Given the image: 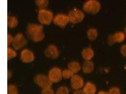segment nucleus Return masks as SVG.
<instances>
[{
  "mask_svg": "<svg viewBox=\"0 0 126 94\" xmlns=\"http://www.w3.org/2000/svg\"><path fill=\"white\" fill-rule=\"evenodd\" d=\"M124 31L125 33L126 34V27L125 28Z\"/></svg>",
  "mask_w": 126,
  "mask_h": 94,
  "instance_id": "nucleus-31",
  "label": "nucleus"
},
{
  "mask_svg": "<svg viewBox=\"0 0 126 94\" xmlns=\"http://www.w3.org/2000/svg\"><path fill=\"white\" fill-rule=\"evenodd\" d=\"M98 94H109V93L101 91H100L98 93Z\"/></svg>",
  "mask_w": 126,
  "mask_h": 94,
  "instance_id": "nucleus-30",
  "label": "nucleus"
},
{
  "mask_svg": "<svg viewBox=\"0 0 126 94\" xmlns=\"http://www.w3.org/2000/svg\"><path fill=\"white\" fill-rule=\"evenodd\" d=\"M74 94H85L84 93L83 90L78 89L75 91L74 93Z\"/></svg>",
  "mask_w": 126,
  "mask_h": 94,
  "instance_id": "nucleus-28",
  "label": "nucleus"
},
{
  "mask_svg": "<svg viewBox=\"0 0 126 94\" xmlns=\"http://www.w3.org/2000/svg\"><path fill=\"white\" fill-rule=\"evenodd\" d=\"M8 94H18L17 88L14 85H9L7 88Z\"/></svg>",
  "mask_w": 126,
  "mask_h": 94,
  "instance_id": "nucleus-21",
  "label": "nucleus"
},
{
  "mask_svg": "<svg viewBox=\"0 0 126 94\" xmlns=\"http://www.w3.org/2000/svg\"><path fill=\"white\" fill-rule=\"evenodd\" d=\"M71 84L73 89L78 90L82 88L84 85V81L79 76L74 75L71 78Z\"/></svg>",
  "mask_w": 126,
  "mask_h": 94,
  "instance_id": "nucleus-11",
  "label": "nucleus"
},
{
  "mask_svg": "<svg viewBox=\"0 0 126 94\" xmlns=\"http://www.w3.org/2000/svg\"><path fill=\"white\" fill-rule=\"evenodd\" d=\"M61 69L57 68H54L49 71V77L52 82H59L62 78V74Z\"/></svg>",
  "mask_w": 126,
  "mask_h": 94,
  "instance_id": "nucleus-7",
  "label": "nucleus"
},
{
  "mask_svg": "<svg viewBox=\"0 0 126 94\" xmlns=\"http://www.w3.org/2000/svg\"><path fill=\"white\" fill-rule=\"evenodd\" d=\"M13 39L12 36L8 34L7 35V45L8 47H9L11 43L13 42Z\"/></svg>",
  "mask_w": 126,
  "mask_h": 94,
  "instance_id": "nucleus-27",
  "label": "nucleus"
},
{
  "mask_svg": "<svg viewBox=\"0 0 126 94\" xmlns=\"http://www.w3.org/2000/svg\"><path fill=\"white\" fill-rule=\"evenodd\" d=\"M69 90L67 87L62 86L60 87L57 90L56 94H68Z\"/></svg>",
  "mask_w": 126,
  "mask_h": 94,
  "instance_id": "nucleus-23",
  "label": "nucleus"
},
{
  "mask_svg": "<svg viewBox=\"0 0 126 94\" xmlns=\"http://www.w3.org/2000/svg\"><path fill=\"white\" fill-rule=\"evenodd\" d=\"M8 25L9 27L11 29L14 28L16 27L18 24L17 19L14 16H8Z\"/></svg>",
  "mask_w": 126,
  "mask_h": 94,
  "instance_id": "nucleus-18",
  "label": "nucleus"
},
{
  "mask_svg": "<svg viewBox=\"0 0 126 94\" xmlns=\"http://www.w3.org/2000/svg\"><path fill=\"white\" fill-rule=\"evenodd\" d=\"M94 69V64L91 61H85L83 64L82 70L85 73H90L93 72Z\"/></svg>",
  "mask_w": 126,
  "mask_h": 94,
  "instance_id": "nucleus-14",
  "label": "nucleus"
},
{
  "mask_svg": "<svg viewBox=\"0 0 126 94\" xmlns=\"http://www.w3.org/2000/svg\"><path fill=\"white\" fill-rule=\"evenodd\" d=\"M27 43V41L22 33H18L13 38L12 45L16 50H19Z\"/></svg>",
  "mask_w": 126,
  "mask_h": 94,
  "instance_id": "nucleus-6",
  "label": "nucleus"
},
{
  "mask_svg": "<svg viewBox=\"0 0 126 94\" xmlns=\"http://www.w3.org/2000/svg\"><path fill=\"white\" fill-rule=\"evenodd\" d=\"M81 55L83 59L85 61H90L94 57V51L91 48H87L83 49Z\"/></svg>",
  "mask_w": 126,
  "mask_h": 94,
  "instance_id": "nucleus-13",
  "label": "nucleus"
},
{
  "mask_svg": "<svg viewBox=\"0 0 126 94\" xmlns=\"http://www.w3.org/2000/svg\"><path fill=\"white\" fill-rule=\"evenodd\" d=\"M96 87L95 85L90 82H87L83 88L85 94H94L96 92Z\"/></svg>",
  "mask_w": 126,
  "mask_h": 94,
  "instance_id": "nucleus-15",
  "label": "nucleus"
},
{
  "mask_svg": "<svg viewBox=\"0 0 126 94\" xmlns=\"http://www.w3.org/2000/svg\"><path fill=\"white\" fill-rule=\"evenodd\" d=\"M120 52L123 56L126 57V45H125L121 47L120 49Z\"/></svg>",
  "mask_w": 126,
  "mask_h": 94,
  "instance_id": "nucleus-26",
  "label": "nucleus"
},
{
  "mask_svg": "<svg viewBox=\"0 0 126 94\" xmlns=\"http://www.w3.org/2000/svg\"><path fill=\"white\" fill-rule=\"evenodd\" d=\"M38 20L42 24L49 25L53 20V14L52 12L48 10H40L38 14Z\"/></svg>",
  "mask_w": 126,
  "mask_h": 94,
  "instance_id": "nucleus-4",
  "label": "nucleus"
},
{
  "mask_svg": "<svg viewBox=\"0 0 126 94\" xmlns=\"http://www.w3.org/2000/svg\"><path fill=\"white\" fill-rule=\"evenodd\" d=\"M21 60L23 62L26 63L32 62L34 59L33 53L28 49L22 50L21 54Z\"/></svg>",
  "mask_w": 126,
  "mask_h": 94,
  "instance_id": "nucleus-12",
  "label": "nucleus"
},
{
  "mask_svg": "<svg viewBox=\"0 0 126 94\" xmlns=\"http://www.w3.org/2000/svg\"><path fill=\"white\" fill-rule=\"evenodd\" d=\"M17 54L15 51L8 47L7 48V59L8 60L13 59L16 56Z\"/></svg>",
  "mask_w": 126,
  "mask_h": 94,
  "instance_id": "nucleus-22",
  "label": "nucleus"
},
{
  "mask_svg": "<svg viewBox=\"0 0 126 94\" xmlns=\"http://www.w3.org/2000/svg\"><path fill=\"white\" fill-rule=\"evenodd\" d=\"M36 83L43 89L50 88L52 83L48 77L43 74L37 75L35 78Z\"/></svg>",
  "mask_w": 126,
  "mask_h": 94,
  "instance_id": "nucleus-5",
  "label": "nucleus"
},
{
  "mask_svg": "<svg viewBox=\"0 0 126 94\" xmlns=\"http://www.w3.org/2000/svg\"><path fill=\"white\" fill-rule=\"evenodd\" d=\"M109 94H120V89L116 87L112 88L109 91Z\"/></svg>",
  "mask_w": 126,
  "mask_h": 94,
  "instance_id": "nucleus-25",
  "label": "nucleus"
},
{
  "mask_svg": "<svg viewBox=\"0 0 126 94\" xmlns=\"http://www.w3.org/2000/svg\"><path fill=\"white\" fill-rule=\"evenodd\" d=\"M125 36L123 32H119L113 35L109 36L108 39V43L109 45H113L116 43H121L124 41Z\"/></svg>",
  "mask_w": 126,
  "mask_h": 94,
  "instance_id": "nucleus-8",
  "label": "nucleus"
},
{
  "mask_svg": "<svg viewBox=\"0 0 126 94\" xmlns=\"http://www.w3.org/2000/svg\"><path fill=\"white\" fill-rule=\"evenodd\" d=\"M42 25L35 24H29L27 28V34L30 38L35 42L42 41L45 37Z\"/></svg>",
  "mask_w": 126,
  "mask_h": 94,
  "instance_id": "nucleus-1",
  "label": "nucleus"
},
{
  "mask_svg": "<svg viewBox=\"0 0 126 94\" xmlns=\"http://www.w3.org/2000/svg\"><path fill=\"white\" fill-rule=\"evenodd\" d=\"M41 94H54V91L50 88L43 89Z\"/></svg>",
  "mask_w": 126,
  "mask_h": 94,
  "instance_id": "nucleus-24",
  "label": "nucleus"
},
{
  "mask_svg": "<svg viewBox=\"0 0 126 94\" xmlns=\"http://www.w3.org/2000/svg\"><path fill=\"white\" fill-rule=\"evenodd\" d=\"M7 76H8V78L9 79L11 78V76H12V73L10 71L8 70L7 72Z\"/></svg>",
  "mask_w": 126,
  "mask_h": 94,
  "instance_id": "nucleus-29",
  "label": "nucleus"
},
{
  "mask_svg": "<svg viewBox=\"0 0 126 94\" xmlns=\"http://www.w3.org/2000/svg\"><path fill=\"white\" fill-rule=\"evenodd\" d=\"M68 69L72 71L74 73H76L80 70L81 67L80 64L77 61H73L68 65Z\"/></svg>",
  "mask_w": 126,
  "mask_h": 94,
  "instance_id": "nucleus-16",
  "label": "nucleus"
},
{
  "mask_svg": "<svg viewBox=\"0 0 126 94\" xmlns=\"http://www.w3.org/2000/svg\"><path fill=\"white\" fill-rule=\"evenodd\" d=\"M101 9L99 2L95 0H90L85 2L83 6L84 11L88 14H95L98 13Z\"/></svg>",
  "mask_w": 126,
  "mask_h": 94,
  "instance_id": "nucleus-2",
  "label": "nucleus"
},
{
  "mask_svg": "<svg viewBox=\"0 0 126 94\" xmlns=\"http://www.w3.org/2000/svg\"><path fill=\"white\" fill-rule=\"evenodd\" d=\"M63 78L67 79L71 78L74 75V73L69 69H66L62 72Z\"/></svg>",
  "mask_w": 126,
  "mask_h": 94,
  "instance_id": "nucleus-20",
  "label": "nucleus"
},
{
  "mask_svg": "<svg viewBox=\"0 0 126 94\" xmlns=\"http://www.w3.org/2000/svg\"><path fill=\"white\" fill-rule=\"evenodd\" d=\"M36 4L38 7L41 9H45L49 5V1L46 0H36Z\"/></svg>",
  "mask_w": 126,
  "mask_h": 94,
  "instance_id": "nucleus-19",
  "label": "nucleus"
},
{
  "mask_svg": "<svg viewBox=\"0 0 126 94\" xmlns=\"http://www.w3.org/2000/svg\"><path fill=\"white\" fill-rule=\"evenodd\" d=\"M70 22L73 24L80 23L84 19L85 14L81 10L75 8L70 11L68 14Z\"/></svg>",
  "mask_w": 126,
  "mask_h": 94,
  "instance_id": "nucleus-3",
  "label": "nucleus"
},
{
  "mask_svg": "<svg viewBox=\"0 0 126 94\" xmlns=\"http://www.w3.org/2000/svg\"><path fill=\"white\" fill-rule=\"evenodd\" d=\"M45 54L49 59H55L59 57V53L56 46L51 45L49 46L46 49Z\"/></svg>",
  "mask_w": 126,
  "mask_h": 94,
  "instance_id": "nucleus-10",
  "label": "nucleus"
},
{
  "mask_svg": "<svg viewBox=\"0 0 126 94\" xmlns=\"http://www.w3.org/2000/svg\"><path fill=\"white\" fill-rule=\"evenodd\" d=\"M88 38L91 41L96 40L98 36L97 31L96 29L94 28H91L89 29L87 31Z\"/></svg>",
  "mask_w": 126,
  "mask_h": 94,
  "instance_id": "nucleus-17",
  "label": "nucleus"
},
{
  "mask_svg": "<svg viewBox=\"0 0 126 94\" xmlns=\"http://www.w3.org/2000/svg\"><path fill=\"white\" fill-rule=\"evenodd\" d=\"M53 21L55 24L60 27L64 28L69 23L70 20L68 15L61 14H57L55 17Z\"/></svg>",
  "mask_w": 126,
  "mask_h": 94,
  "instance_id": "nucleus-9",
  "label": "nucleus"
}]
</instances>
